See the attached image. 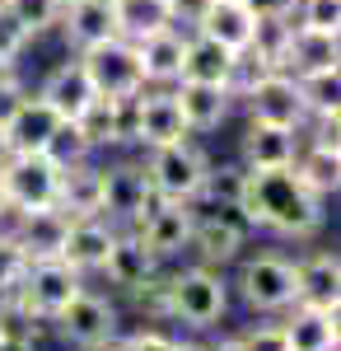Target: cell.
<instances>
[{"label":"cell","mask_w":341,"mask_h":351,"mask_svg":"<svg viewBox=\"0 0 341 351\" xmlns=\"http://www.w3.org/2000/svg\"><path fill=\"white\" fill-rule=\"evenodd\" d=\"M0 216H10V197H5V183H0Z\"/></svg>","instance_id":"obj_45"},{"label":"cell","mask_w":341,"mask_h":351,"mask_svg":"<svg viewBox=\"0 0 341 351\" xmlns=\"http://www.w3.org/2000/svg\"><path fill=\"white\" fill-rule=\"evenodd\" d=\"M294 173L304 178V188L318 192V197H332L341 188V150H327V145H309L294 155Z\"/></svg>","instance_id":"obj_31"},{"label":"cell","mask_w":341,"mask_h":351,"mask_svg":"<svg viewBox=\"0 0 341 351\" xmlns=\"http://www.w3.org/2000/svg\"><path fill=\"white\" fill-rule=\"evenodd\" d=\"M75 291H84V286H79V271L71 267V263H61V258H38V263H28L24 281H19L10 295L19 300L38 324H52L56 314L71 304Z\"/></svg>","instance_id":"obj_5"},{"label":"cell","mask_w":341,"mask_h":351,"mask_svg":"<svg viewBox=\"0 0 341 351\" xmlns=\"http://www.w3.org/2000/svg\"><path fill=\"white\" fill-rule=\"evenodd\" d=\"M323 66H341V47L337 33H323V28H304L290 24V47H286V71H323Z\"/></svg>","instance_id":"obj_28"},{"label":"cell","mask_w":341,"mask_h":351,"mask_svg":"<svg viewBox=\"0 0 341 351\" xmlns=\"http://www.w3.org/2000/svg\"><path fill=\"white\" fill-rule=\"evenodd\" d=\"M112 14H117V38H127V43L168 24L164 0H112Z\"/></svg>","instance_id":"obj_32"},{"label":"cell","mask_w":341,"mask_h":351,"mask_svg":"<svg viewBox=\"0 0 341 351\" xmlns=\"http://www.w3.org/2000/svg\"><path fill=\"white\" fill-rule=\"evenodd\" d=\"M71 127H75V136L84 141V150H103V145L131 141V132H136V94L131 99H94Z\"/></svg>","instance_id":"obj_12"},{"label":"cell","mask_w":341,"mask_h":351,"mask_svg":"<svg viewBox=\"0 0 341 351\" xmlns=\"http://www.w3.org/2000/svg\"><path fill=\"white\" fill-rule=\"evenodd\" d=\"M294 304L304 309H337L341 304V263L337 253H314L294 267Z\"/></svg>","instance_id":"obj_19"},{"label":"cell","mask_w":341,"mask_h":351,"mask_svg":"<svg viewBox=\"0 0 341 351\" xmlns=\"http://www.w3.org/2000/svg\"><path fill=\"white\" fill-rule=\"evenodd\" d=\"M24 271H28L24 243L14 239V234H0V295H5V291H14V286L24 281Z\"/></svg>","instance_id":"obj_34"},{"label":"cell","mask_w":341,"mask_h":351,"mask_svg":"<svg viewBox=\"0 0 341 351\" xmlns=\"http://www.w3.org/2000/svg\"><path fill=\"white\" fill-rule=\"evenodd\" d=\"M5 84H19V71H14V61L0 56V89H5Z\"/></svg>","instance_id":"obj_43"},{"label":"cell","mask_w":341,"mask_h":351,"mask_svg":"<svg viewBox=\"0 0 341 351\" xmlns=\"http://www.w3.org/2000/svg\"><path fill=\"white\" fill-rule=\"evenodd\" d=\"M238 286H243V300H248L253 309H262V314L290 309V304H294V263L276 258V253H262V258L243 263Z\"/></svg>","instance_id":"obj_11"},{"label":"cell","mask_w":341,"mask_h":351,"mask_svg":"<svg viewBox=\"0 0 341 351\" xmlns=\"http://www.w3.org/2000/svg\"><path fill=\"white\" fill-rule=\"evenodd\" d=\"M290 351H337V309H294L281 324Z\"/></svg>","instance_id":"obj_29"},{"label":"cell","mask_w":341,"mask_h":351,"mask_svg":"<svg viewBox=\"0 0 341 351\" xmlns=\"http://www.w3.org/2000/svg\"><path fill=\"white\" fill-rule=\"evenodd\" d=\"M61 5H66V0H61Z\"/></svg>","instance_id":"obj_49"},{"label":"cell","mask_w":341,"mask_h":351,"mask_svg":"<svg viewBox=\"0 0 341 351\" xmlns=\"http://www.w3.org/2000/svg\"><path fill=\"white\" fill-rule=\"evenodd\" d=\"M33 332H38V319H33L24 304L5 291V309H0V337H28V342H33Z\"/></svg>","instance_id":"obj_37"},{"label":"cell","mask_w":341,"mask_h":351,"mask_svg":"<svg viewBox=\"0 0 341 351\" xmlns=\"http://www.w3.org/2000/svg\"><path fill=\"white\" fill-rule=\"evenodd\" d=\"M155 267H159V258L136 239V234H117L112 248H108V258H103V271L117 286H127V291L150 286V281H155Z\"/></svg>","instance_id":"obj_25"},{"label":"cell","mask_w":341,"mask_h":351,"mask_svg":"<svg viewBox=\"0 0 341 351\" xmlns=\"http://www.w3.org/2000/svg\"><path fill=\"white\" fill-rule=\"evenodd\" d=\"M155 192H150V178L145 169L136 164H117V169H103V211L99 216H117V220H140L150 211Z\"/></svg>","instance_id":"obj_15"},{"label":"cell","mask_w":341,"mask_h":351,"mask_svg":"<svg viewBox=\"0 0 341 351\" xmlns=\"http://www.w3.org/2000/svg\"><path fill=\"white\" fill-rule=\"evenodd\" d=\"M79 66H84V75H89L99 99H131V94L145 89L136 43H127V38H108V43L84 47L79 52Z\"/></svg>","instance_id":"obj_3"},{"label":"cell","mask_w":341,"mask_h":351,"mask_svg":"<svg viewBox=\"0 0 341 351\" xmlns=\"http://www.w3.org/2000/svg\"><path fill=\"white\" fill-rule=\"evenodd\" d=\"M10 14L28 28V33H42V28L61 24V0H5Z\"/></svg>","instance_id":"obj_33"},{"label":"cell","mask_w":341,"mask_h":351,"mask_svg":"<svg viewBox=\"0 0 341 351\" xmlns=\"http://www.w3.org/2000/svg\"><path fill=\"white\" fill-rule=\"evenodd\" d=\"M210 164L206 155L192 145V141H173V145H155L150 150V164H145V178H150V192L159 202H197V192L206 183Z\"/></svg>","instance_id":"obj_2"},{"label":"cell","mask_w":341,"mask_h":351,"mask_svg":"<svg viewBox=\"0 0 341 351\" xmlns=\"http://www.w3.org/2000/svg\"><path fill=\"white\" fill-rule=\"evenodd\" d=\"M164 10H168V24L173 28H192L201 24V14L210 10V0H164Z\"/></svg>","instance_id":"obj_38"},{"label":"cell","mask_w":341,"mask_h":351,"mask_svg":"<svg viewBox=\"0 0 341 351\" xmlns=\"http://www.w3.org/2000/svg\"><path fill=\"white\" fill-rule=\"evenodd\" d=\"M173 99H178V112H183L187 132H215V127L229 117L234 89H225V84H201V80H178L173 84Z\"/></svg>","instance_id":"obj_18"},{"label":"cell","mask_w":341,"mask_h":351,"mask_svg":"<svg viewBox=\"0 0 341 351\" xmlns=\"http://www.w3.org/2000/svg\"><path fill=\"white\" fill-rule=\"evenodd\" d=\"M5 155H10V141H5V132H0V164H5Z\"/></svg>","instance_id":"obj_47"},{"label":"cell","mask_w":341,"mask_h":351,"mask_svg":"<svg viewBox=\"0 0 341 351\" xmlns=\"http://www.w3.org/2000/svg\"><path fill=\"white\" fill-rule=\"evenodd\" d=\"M56 332L79 351H99L112 342V332H117V314H112V304L103 295H89V291H75L71 304L61 309L52 319Z\"/></svg>","instance_id":"obj_9"},{"label":"cell","mask_w":341,"mask_h":351,"mask_svg":"<svg viewBox=\"0 0 341 351\" xmlns=\"http://www.w3.org/2000/svg\"><path fill=\"white\" fill-rule=\"evenodd\" d=\"M234 211L248 225H262V230L314 234L323 225V197L304 188L294 164H286V169H248Z\"/></svg>","instance_id":"obj_1"},{"label":"cell","mask_w":341,"mask_h":351,"mask_svg":"<svg viewBox=\"0 0 341 351\" xmlns=\"http://www.w3.org/2000/svg\"><path fill=\"white\" fill-rule=\"evenodd\" d=\"M61 127H66V117H61L42 94H24V104L5 122L10 155H47L56 145V136H61Z\"/></svg>","instance_id":"obj_10"},{"label":"cell","mask_w":341,"mask_h":351,"mask_svg":"<svg viewBox=\"0 0 341 351\" xmlns=\"http://www.w3.org/2000/svg\"><path fill=\"white\" fill-rule=\"evenodd\" d=\"M112 239H117V230H112L103 216H79V220H71V230H66L61 263H71L75 271L103 267V258H108V248H112Z\"/></svg>","instance_id":"obj_21"},{"label":"cell","mask_w":341,"mask_h":351,"mask_svg":"<svg viewBox=\"0 0 341 351\" xmlns=\"http://www.w3.org/2000/svg\"><path fill=\"white\" fill-rule=\"evenodd\" d=\"M42 99H47V104H52L66 122H75V117L89 108L99 94H94V84H89V75H84V66H79V56H75V61H61L52 75H47Z\"/></svg>","instance_id":"obj_26"},{"label":"cell","mask_w":341,"mask_h":351,"mask_svg":"<svg viewBox=\"0 0 341 351\" xmlns=\"http://www.w3.org/2000/svg\"><path fill=\"white\" fill-rule=\"evenodd\" d=\"M0 183L10 197V211H47L56 206V188H61V164L52 155H5L0 164Z\"/></svg>","instance_id":"obj_6"},{"label":"cell","mask_w":341,"mask_h":351,"mask_svg":"<svg viewBox=\"0 0 341 351\" xmlns=\"http://www.w3.org/2000/svg\"><path fill=\"white\" fill-rule=\"evenodd\" d=\"M173 351H206V347H192V342H173Z\"/></svg>","instance_id":"obj_46"},{"label":"cell","mask_w":341,"mask_h":351,"mask_svg":"<svg viewBox=\"0 0 341 351\" xmlns=\"http://www.w3.org/2000/svg\"><path fill=\"white\" fill-rule=\"evenodd\" d=\"M19 216V211H14ZM66 230H71V216L66 211H24L19 216V230H14V239L24 243L28 263H38V258H61V243H66Z\"/></svg>","instance_id":"obj_24"},{"label":"cell","mask_w":341,"mask_h":351,"mask_svg":"<svg viewBox=\"0 0 341 351\" xmlns=\"http://www.w3.org/2000/svg\"><path fill=\"white\" fill-rule=\"evenodd\" d=\"M243 99H248V117L266 122V127H294L299 132V122L309 117L304 104H299V89H294L290 71H262L257 80H248Z\"/></svg>","instance_id":"obj_8"},{"label":"cell","mask_w":341,"mask_h":351,"mask_svg":"<svg viewBox=\"0 0 341 351\" xmlns=\"http://www.w3.org/2000/svg\"><path fill=\"white\" fill-rule=\"evenodd\" d=\"M206 351H238V342H220V347H206Z\"/></svg>","instance_id":"obj_48"},{"label":"cell","mask_w":341,"mask_h":351,"mask_svg":"<svg viewBox=\"0 0 341 351\" xmlns=\"http://www.w3.org/2000/svg\"><path fill=\"white\" fill-rule=\"evenodd\" d=\"M28 43H33V33H28V28L10 14V5L0 0V56H5V61H19V52H24Z\"/></svg>","instance_id":"obj_36"},{"label":"cell","mask_w":341,"mask_h":351,"mask_svg":"<svg viewBox=\"0 0 341 351\" xmlns=\"http://www.w3.org/2000/svg\"><path fill=\"white\" fill-rule=\"evenodd\" d=\"M294 89H299V104H304V112L327 117V112L341 108V66L299 71V75H294Z\"/></svg>","instance_id":"obj_30"},{"label":"cell","mask_w":341,"mask_h":351,"mask_svg":"<svg viewBox=\"0 0 341 351\" xmlns=\"http://www.w3.org/2000/svg\"><path fill=\"white\" fill-rule=\"evenodd\" d=\"M294 5H299V24L304 28H323V33L341 28V0H294Z\"/></svg>","instance_id":"obj_35"},{"label":"cell","mask_w":341,"mask_h":351,"mask_svg":"<svg viewBox=\"0 0 341 351\" xmlns=\"http://www.w3.org/2000/svg\"><path fill=\"white\" fill-rule=\"evenodd\" d=\"M19 104H24V89H19V84H5V89H0V132H5V122L14 117Z\"/></svg>","instance_id":"obj_42"},{"label":"cell","mask_w":341,"mask_h":351,"mask_svg":"<svg viewBox=\"0 0 341 351\" xmlns=\"http://www.w3.org/2000/svg\"><path fill=\"white\" fill-rule=\"evenodd\" d=\"M229 304V291L220 281V271L210 267H187L164 286V314L183 319L192 328H210Z\"/></svg>","instance_id":"obj_4"},{"label":"cell","mask_w":341,"mask_h":351,"mask_svg":"<svg viewBox=\"0 0 341 351\" xmlns=\"http://www.w3.org/2000/svg\"><path fill=\"white\" fill-rule=\"evenodd\" d=\"M257 19H294V0H248Z\"/></svg>","instance_id":"obj_41"},{"label":"cell","mask_w":341,"mask_h":351,"mask_svg":"<svg viewBox=\"0 0 341 351\" xmlns=\"http://www.w3.org/2000/svg\"><path fill=\"white\" fill-rule=\"evenodd\" d=\"M234 342H238V351H290L281 328H253V332H243Z\"/></svg>","instance_id":"obj_39"},{"label":"cell","mask_w":341,"mask_h":351,"mask_svg":"<svg viewBox=\"0 0 341 351\" xmlns=\"http://www.w3.org/2000/svg\"><path fill=\"white\" fill-rule=\"evenodd\" d=\"M187 243L206 263H229V258H238V248H243V225L229 211H210V216L192 220V239Z\"/></svg>","instance_id":"obj_27"},{"label":"cell","mask_w":341,"mask_h":351,"mask_svg":"<svg viewBox=\"0 0 341 351\" xmlns=\"http://www.w3.org/2000/svg\"><path fill=\"white\" fill-rule=\"evenodd\" d=\"M234 71H238V52L220 47L206 33H187L183 75H178V80H201V84H225V89H234Z\"/></svg>","instance_id":"obj_20"},{"label":"cell","mask_w":341,"mask_h":351,"mask_svg":"<svg viewBox=\"0 0 341 351\" xmlns=\"http://www.w3.org/2000/svg\"><path fill=\"white\" fill-rule=\"evenodd\" d=\"M299 155V132L294 127H266V122H248L243 136V160L248 169H286Z\"/></svg>","instance_id":"obj_23"},{"label":"cell","mask_w":341,"mask_h":351,"mask_svg":"<svg viewBox=\"0 0 341 351\" xmlns=\"http://www.w3.org/2000/svg\"><path fill=\"white\" fill-rule=\"evenodd\" d=\"M187 122L178 112V99H173V84H145L136 94V132L131 141L155 150V145H173V141H187Z\"/></svg>","instance_id":"obj_7"},{"label":"cell","mask_w":341,"mask_h":351,"mask_svg":"<svg viewBox=\"0 0 341 351\" xmlns=\"http://www.w3.org/2000/svg\"><path fill=\"white\" fill-rule=\"evenodd\" d=\"M0 351H33L28 337H0Z\"/></svg>","instance_id":"obj_44"},{"label":"cell","mask_w":341,"mask_h":351,"mask_svg":"<svg viewBox=\"0 0 341 351\" xmlns=\"http://www.w3.org/2000/svg\"><path fill=\"white\" fill-rule=\"evenodd\" d=\"M183 52H187V28L164 24L145 38H136V56H140V75L145 84H178L183 75Z\"/></svg>","instance_id":"obj_14"},{"label":"cell","mask_w":341,"mask_h":351,"mask_svg":"<svg viewBox=\"0 0 341 351\" xmlns=\"http://www.w3.org/2000/svg\"><path fill=\"white\" fill-rule=\"evenodd\" d=\"M61 24L71 33L79 52L94 47V43H108L117 38V14H112V0H66L61 5Z\"/></svg>","instance_id":"obj_22"},{"label":"cell","mask_w":341,"mask_h":351,"mask_svg":"<svg viewBox=\"0 0 341 351\" xmlns=\"http://www.w3.org/2000/svg\"><path fill=\"white\" fill-rule=\"evenodd\" d=\"M56 211H66L71 220L99 216L103 211V169L89 160L61 164V188H56Z\"/></svg>","instance_id":"obj_17"},{"label":"cell","mask_w":341,"mask_h":351,"mask_svg":"<svg viewBox=\"0 0 341 351\" xmlns=\"http://www.w3.org/2000/svg\"><path fill=\"white\" fill-rule=\"evenodd\" d=\"M117 351H173V337H164V332H136Z\"/></svg>","instance_id":"obj_40"},{"label":"cell","mask_w":341,"mask_h":351,"mask_svg":"<svg viewBox=\"0 0 341 351\" xmlns=\"http://www.w3.org/2000/svg\"><path fill=\"white\" fill-rule=\"evenodd\" d=\"M192 33H206L215 38L220 47H229V52H248L253 47V33H257V14L248 10V0H210V10L201 14V24L192 28Z\"/></svg>","instance_id":"obj_16"},{"label":"cell","mask_w":341,"mask_h":351,"mask_svg":"<svg viewBox=\"0 0 341 351\" xmlns=\"http://www.w3.org/2000/svg\"><path fill=\"white\" fill-rule=\"evenodd\" d=\"M192 220H197V216L187 211L183 202H159V197H155L150 211L136 220L131 234L145 243L155 258H168V253H178V248L192 239Z\"/></svg>","instance_id":"obj_13"}]
</instances>
